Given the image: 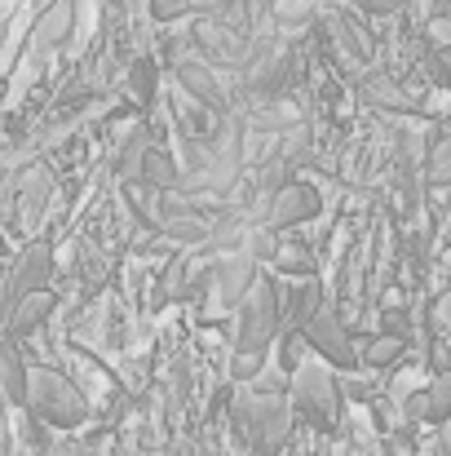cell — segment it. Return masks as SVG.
<instances>
[{
    "instance_id": "cell-31",
    "label": "cell",
    "mask_w": 451,
    "mask_h": 456,
    "mask_svg": "<svg viewBox=\"0 0 451 456\" xmlns=\"http://www.w3.org/2000/svg\"><path fill=\"white\" fill-rule=\"evenodd\" d=\"M4 421H9V403H4V395H0V435H4Z\"/></svg>"
},
{
    "instance_id": "cell-9",
    "label": "cell",
    "mask_w": 451,
    "mask_h": 456,
    "mask_svg": "<svg viewBox=\"0 0 451 456\" xmlns=\"http://www.w3.org/2000/svg\"><path fill=\"white\" fill-rule=\"evenodd\" d=\"M173 80H177V89H181L195 107L217 111L221 120L230 116V94H226L221 76H217L204 58H177V62H173Z\"/></svg>"
},
{
    "instance_id": "cell-26",
    "label": "cell",
    "mask_w": 451,
    "mask_h": 456,
    "mask_svg": "<svg viewBox=\"0 0 451 456\" xmlns=\"http://www.w3.org/2000/svg\"><path fill=\"white\" fill-rule=\"evenodd\" d=\"M430 67H434L439 85L451 94V49H430Z\"/></svg>"
},
{
    "instance_id": "cell-4",
    "label": "cell",
    "mask_w": 451,
    "mask_h": 456,
    "mask_svg": "<svg viewBox=\"0 0 451 456\" xmlns=\"http://www.w3.org/2000/svg\"><path fill=\"white\" fill-rule=\"evenodd\" d=\"M288 399L284 395H253L244 390L235 399V426L248 439V448L257 456H275L288 444Z\"/></svg>"
},
{
    "instance_id": "cell-19",
    "label": "cell",
    "mask_w": 451,
    "mask_h": 456,
    "mask_svg": "<svg viewBox=\"0 0 451 456\" xmlns=\"http://www.w3.org/2000/svg\"><path fill=\"white\" fill-rule=\"evenodd\" d=\"M425 186H434V191L451 186V129L425 147Z\"/></svg>"
},
{
    "instance_id": "cell-14",
    "label": "cell",
    "mask_w": 451,
    "mask_h": 456,
    "mask_svg": "<svg viewBox=\"0 0 451 456\" xmlns=\"http://www.w3.org/2000/svg\"><path fill=\"white\" fill-rule=\"evenodd\" d=\"M372 107H381V111H390V116H416V111H425V98H416V94H407L394 76H367L363 80V89H358Z\"/></svg>"
},
{
    "instance_id": "cell-20",
    "label": "cell",
    "mask_w": 451,
    "mask_h": 456,
    "mask_svg": "<svg viewBox=\"0 0 451 456\" xmlns=\"http://www.w3.org/2000/svg\"><path fill=\"white\" fill-rule=\"evenodd\" d=\"M425 421L447 426L451 421V372H434L425 386Z\"/></svg>"
},
{
    "instance_id": "cell-6",
    "label": "cell",
    "mask_w": 451,
    "mask_h": 456,
    "mask_svg": "<svg viewBox=\"0 0 451 456\" xmlns=\"http://www.w3.org/2000/svg\"><path fill=\"white\" fill-rule=\"evenodd\" d=\"M293 408L314 426V430H332L336 412H341V386L336 372L318 359H305L293 372Z\"/></svg>"
},
{
    "instance_id": "cell-23",
    "label": "cell",
    "mask_w": 451,
    "mask_h": 456,
    "mask_svg": "<svg viewBox=\"0 0 451 456\" xmlns=\"http://www.w3.org/2000/svg\"><path fill=\"white\" fill-rule=\"evenodd\" d=\"M425 40H430V49H451V18H430L425 22Z\"/></svg>"
},
{
    "instance_id": "cell-1",
    "label": "cell",
    "mask_w": 451,
    "mask_h": 456,
    "mask_svg": "<svg viewBox=\"0 0 451 456\" xmlns=\"http://www.w3.org/2000/svg\"><path fill=\"white\" fill-rule=\"evenodd\" d=\"M40 426H58V430H76L89 421V399L85 390L62 377L58 368H44V363H31V377H27V408Z\"/></svg>"
},
{
    "instance_id": "cell-25",
    "label": "cell",
    "mask_w": 451,
    "mask_h": 456,
    "mask_svg": "<svg viewBox=\"0 0 451 456\" xmlns=\"http://www.w3.org/2000/svg\"><path fill=\"white\" fill-rule=\"evenodd\" d=\"M230 9H235V0H195V4H190L195 18H226Z\"/></svg>"
},
{
    "instance_id": "cell-24",
    "label": "cell",
    "mask_w": 451,
    "mask_h": 456,
    "mask_svg": "<svg viewBox=\"0 0 451 456\" xmlns=\"http://www.w3.org/2000/svg\"><path fill=\"white\" fill-rule=\"evenodd\" d=\"M341 4H354V9H363V13H372V18H390V13H399L407 0H341Z\"/></svg>"
},
{
    "instance_id": "cell-13",
    "label": "cell",
    "mask_w": 451,
    "mask_h": 456,
    "mask_svg": "<svg viewBox=\"0 0 451 456\" xmlns=\"http://www.w3.org/2000/svg\"><path fill=\"white\" fill-rule=\"evenodd\" d=\"M27 377H31V363L22 359V346L13 337H0V395L9 408H27Z\"/></svg>"
},
{
    "instance_id": "cell-17",
    "label": "cell",
    "mask_w": 451,
    "mask_h": 456,
    "mask_svg": "<svg viewBox=\"0 0 451 456\" xmlns=\"http://www.w3.org/2000/svg\"><path fill=\"white\" fill-rule=\"evenodd\" d=\"M248 120V129L253 134H288V129H297V116H293V107H284L279 98H257L253 102V111L244 116Z\"/></svg>"
},
{
    "instance_id": "cell-10",
    "label": "cell",
    "mask_w": 451,
    "mask_h": 456,
    "mask_svg": "<svg viewBox=\"0 0 451 456\" xmlns=\"http://www.w3.org/2000/svg\"><path fill=\"white\" fill-rule=\"evenodd\" d=\"M318 22H323L327 40L336 45V53L345 58V67H363V62L372 58V36H367L341 4H327V9L318 13Z\"/></svg>"
},
{
    "instance_id": "cell-12",
    "label": "cell",
    "mask_w": 451,
    "mask_h": 456,
    "mask_svg": "<svg viewBox=\"0 0 451 456\" xmlns=\"http://www.w3.org/2000/svg\"><path fill=\"white\" fill-rule=\"evenodd\" d=\"M58 310V293H49V289H40V293H27L22 302L9 310V323H4V337H13V341H27V337H36L44 323H49V314Z\"/></svg>"
},
{
    "instance_id": "cell-30",
    "label": "cell",
    "mask_w": 451,
    "mask_h": 456,
    "mask_svg": "<svg viewBox=\"0 0 451 456\" xmlns=\"http://www.w3.org/2000/svg\"><path fill=\"white\" fill-rule=\"evenodd\" d=\"M0 456H13V435H9V430L0 435Z\"/></svg>"
},
{
    "instance_id": "cell-8",
    "label": "cell",
    "mask_w": 451,
    "mask_h": 456,
    "mask_svg": "<svg viewBox=\"0 0 451 456\" xmlns=\"http://www.w3.org/2000/svg\"><path fill=\"white\" fill-rule=\"evenodd\" d=\"M76 4H80V0H49V4H40V13H36V22H31V31H27V58H31V62H44L53 49H62V45L71 40L76 18H80Z\"/></svg>"
},
{
    "instance_id": "cell-16",
    "label": "cell",
    "mask_w": 451,
    "mask_h": 456,
    "mask_svg": "<svg viewBox=\"0 0 451 456\" xmlns=\"http://www.w3.org/2000/svg\"><path fill=\"white\" fill-rule=\"evenodd\" d=\"M150 147H155L150 125H133V129L125 134V142H120V151H116V177L125 182V191H129V186H142V168H147Z\"/></svg>"
},
{
    "instance_id": "cell-18",
    "label": "cell",
    "mask_w": 451,
    "mask_h": 456,
    "mask_svg": "<svg viewBox=\"0 0 451 456\" xmlns=\"http://www.w3.org/2000/svg\"><path fill=\"white\" fill-rule=\"evenodd\" d=\"M403 354H407V341H399V337H390V332H372V337L358 346V368L381 372V368L403 363Z\"/></svg>"
},
{
    "instance_id": "cell-5",
    "label": "cell",
    "mask_w": 451,
    "mask_h": 456,
    "mask_svg": "<svg viewBox=\"0 0 451 456\" xmlns=\"http://www.w3.org/2000/svg\"><path fill=\"white\" fill-rule=\"evenodd\" d=\"M297 332L305 337V346H310L332 372H354V368H358V341H354V328L345 323V314H341L332 302L318 305Z\"/></svg>"
},
{
    "instance_id": "cell-7",
    "label": "cell",
    "mask_w": 451,
    "mask_h": 456,
    "mask_svg": "<svg viewBox=\"0 0 451 456\" xmlns=\"http://www.w3.org/2000/svg\"><path fill=\"white\" fill-rule=\"evenodd\" d=\"M318 208H323V200H318V191L310 186V182H284V186H275L270 195H266V204H262V231H297L305 226L310 217H318Z\"/></svg>"
},
{
    "instance_id": "cell-15",
    "label": "cell",
    "mask_w": 451,
    "mask_h": 456,
    "mask_svg": "<svg viewBox=\"0 0 451 456\" xmlns=\"http://www.w3.org/2000/svg\"><path fill=\"white\" fill-rule=\"evenodd\" d=\"M120 85H125V94H129V102L138 111H150L155 98H159V62H155V53H133L125 76H120Z\"/></svg>"
},
{
    "instance_id": "cell-11",
    "label": "cell",
    "mask_w": 451,
    "mask_h": 456,
    "mask_svg": "<svg viewBox=\"0 0 451 456\" xmlns=\"http://www.w3.org/2000/svg\"><path fill=\"white\" fill-rule=\"evenodd\" d=\"M253 280H257V262L248 253H230V257L213 262V289H217L221 310H239L248 289H253Z\"/></svg>"
},
{
    "instance_id": "cell-27",
    "label": "cell",
    "mask_w": 451,
    "mask_h": 456,
    "mask_svg": "<svg viewBox=\"0 0 451 456\" xmlns=\"http://www.w3.org/2000/svg\"><path fill=\"white\" fill-rule=\"evenodd\" d=\"M390 456H421V452H416V444H412L407 430H394L390 435Z\"/></svg>"
},
{
    "instance_id": "cell-28",
    "label": "cell",
    "mask_w": 451,
    "mask_h": 456,
    "mask_svg": "<svg viewBox=\"0 0 451 456\" xmlns=\"http://www.w3.org/2000/svg\"><path fill=\"white\" fill-rule=\"evenodd\" d=\"M434 328H439V332H451V289L434 302Z\"/></svg>"
},
{
    "instance_id": "cell-22",
    "label": "cell",
    "mask_w": 451,
    "mask_h": 456,
    "mask_svg": "<svg viewBox=\"0 0 451 456\" xmlns=\"http://www.w3.org/2000/svg\"><path fill=\"white\" fill-rule=\"evenodd\" d=\"M190 4L195 0H147V18L150 22H177V18H190Z\"/></svg>"
},
{
    "instance_id": "cell-2",
    "label": "cell",
    "mask_w": 451,
    "mask_h": 456,
    "mask_svg": "<svg viewBox=\"0 0 451 456\" xmlns=\"http://www.w3.org/2000/svg\"><path fill=\"white\" fill-rule=\"evenodd\" d=\"M284 328L279 310V280L270 271H257L244 305L235 310V354H266Z\"/></svg>"
},
{
    "instance_id": "cell-3",
    "label": "cell",
    "mask_w": 451,
    "mask_h": 456,
    "mask_svg": "<svg viewBox=\"0 0 451 456\" xmlns=\"http://www.w3.org/2000/svg\"><path fill=\"white\" fill-rule=\"evenodd\" d=\"M53 173L44 168V164H18L13 173H9V182H4V195H0V208H4V222L22 235V240H31L36 235V222L44 217V208H49V200H53Z\"/></svg>"
},
{
    "instance_id": "cell-21",
    "label": "cell",
    "mask_w": 451,
    "mask_h": 456,
    "mask_svg": "<svg viewBox=\"0 0 451 456\" xmlns=\"http://www.w3.org/2000/svg\"><path fill=\"white\" fill-rule=\"evenodd\" d=\"M270 275H293V280H314L318 275V257L305 248H279L270 257Z\"/></svg>"
},
{
    "instance_id": "cell-29",
    "label": "cell",
    "mask_w": 451,
    "mask_h": 456,
    "mask_svg": "<svg viewBox=\"0 0 451 456\" xmlns=\"http://www.w3.org/2000/svg\"><path fill=\"white\" fill-rule=\"evenodd\" d=\"M116 4H120V9L129 13V18H138V13H147V0H116Z\"/></svg>"
}]
</instances>
